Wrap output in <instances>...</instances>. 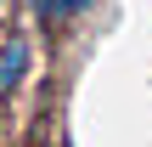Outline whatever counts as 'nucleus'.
Wrapping results in <instances>:
<instances>
[{
	"instance_id": "1",
	"label": "nucleus",
	"mask_w": 152,
	"mask_h": 147,
	"mask_svg": "<svg viewBox=\"0 0 152 147\" xmlns=\"http://www.w3.org/2000/svg\"><path fill=\"white\" fill-rule=\"evenodd\" d=\"M23 74H28V45H23V40L0 45V91H11Z\"/></svg>"
}]
</instances>
